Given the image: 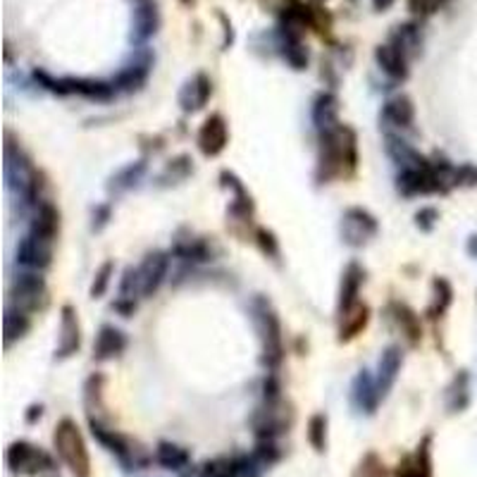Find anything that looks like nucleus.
Listing matches in <instances>:
<instances>
[{
	"label": "nucleus",
	"mask_w": 477,
	"mask_h": 477,
	"mask_svg": "<svg viewBox=\"0 0 477 477\" xmlns=\"http://www.w3.org/2000/svg\"><path fill=\"white\" fill-rule=\"evenodd\" d=\"M351 401L363 413H375L378 411L382 394H379L378 379L372 378L368 371H361L356 375V379H353V385H351Z\"/></svg>",
	"instance_id": "2eb2a0df"
},
{
	"label": "nucleus",
	"mask_w": 477,
	"mask_h": 477,
	"mask_svg": "<svg viewBox=\"0 0 477 477\" xmlns=\"http://www.w3.org/2000/svg\"><path fill=\"white\" fill-rule=\"evenodd\" d=\"M136 3H149V0H136Z\"/></svg>",
	"instance_id": "8fccbe9b"
},
{
	"label": "nucleus",
	"mask_w": 477,
	"mask_h": 477,
	"mask_svg": "<svg viewBox=\"0 0 477 477\" xmlns=\"http://www.w3.org/2000/svg\"><path fill=\"white\" fill-rule=\"evenodd\" d=\"M150 63H153V57H150V53H139V55L132 60V64H127L124 70L115 77L113 86L115 89H127V91H132V89H139V86L146 81V77H149L150 72Z\"/></svg>",
	"instance_id": "5701e85b"
},
{
	"label": "nucleus",
	"mask_w": 477,
	"mask_h": 477,
	"mask_svg": "<svg viewBox=\"0 0 477 477\" xmlns=\"http://www.w3.org/2000/svg\"><path fill=\"white\" fill-rule=\"evenodd\" d=\"M401 365H404V351L399 349V346H389V349L379 356V363H378V387H379V394H382V399H385L387 394H389V389L394 387V382H396V378H399L401 372Z\"/></svg>",
	"instance_id": "412c9836"
},
{
	"label": "nucleus",
	"mask_w": 477,
	"mask_h": 477,
	"mask_svg": "<svg viewBox=\"0 0 477 477\" xmlns=\"http://www.w3.org/2000/svg\"><path fill=\"white\" fill-rule=\"evenodd\" d=\"M371 320V308L363 301H356L353 306L339 311V342H351L356 339Z\"/></svg>",
	"instance_id": "f3484780"
},
{
	"label": "nucleus",
	"mask_w": 477,
	"mask_h": 477,
	"mask_svg": "<svg viewBox=\"0 0 477 477\" xmlns=\"http://www.w3.org/2000/svg\"><path fill=\"white\" fill-rule=\"evenodd\" d=\"M53 243L55 242L29 232V234L21 239L20 249H17V260H20L21 268H27V270L31 272L46 270V268L53 263Z\"/></svg>",
	"instance_id": "9b49d317"
},
{
	"label": "nucleus",
	"mask_w": 477,
	"mask_h": 477,
	"mask_svg": "<svg viewBox=\"0 0 477 477\" xmlns=\"http://www.w3.org/2000/svg\"><path fill=\"white\" fill-rule=\"evenodd\" d=\"M447 0H406L408 10L415 14V17H430V14L439 13V7L444 5Z\"/></svg>",
	"instance_id": "ea45409f"
},
{
	"label": "nucleus",
	"mask_w": 477,
	"mask_h": 477,
	"mask_svg": "<svg viewBox=\"0 0 477 477\" xmlns=\"http://www.w3.org/2000/svg\"><path fill=\"white\" fill-rule=\"evenodd\" d=\"M468 401H471V378L468 372H458L456 379L447 389V408L449 413H461L468 406Z\"/></svg>",
	"instance_id": "c756f323"
},
{
	"label": "nucleus",
	"mask_w": 477,
	"mask_h": 477,
	"mask_svg": "<svg viewBox=\"0 0 477 477\" xmlns=\"http://www.w3.org/2000/svg\"><path fill=\"white\" fill-rule=\"evenodd\" d=\"M378 220L363 208H349L342 217V236L349 246H365L378 234Z\"/></svg>",
	"instance_id": "9d476101"
},
{
	"label": "nucleus",
	"mask_w": 477,
	"mask_h": 477,
	"mask_svg": "<svg viewBox=\"0 0 477 477\" xmlns=\"http://www.w3.org/2000/svg\"><path fill=\"white\" fill-rule=\"evenodd\" d=\"M110 275H113V263L100 265V270L96 272V279H93V285H91L93 299H100V296L106 294L107 285H110Z\"/></svg>",
	"instance_id": "a19ab883"
},
{
	"label": "nucleus",
	"mask_w": 477,
	"mask_h": 477,
	"mask_svg": "<svg viewBox=\"0 0 477 477\" xmlns=\"http://www.w3.org/2000/svg\"><path fill=\"white\" fill-rule=\"evenodd\" d=\"M375 60H378L379 70L385 72L387 77H392L394 81H404L408 77V60L394 43H379L375 48Z\"/></svg>",
	"instance_id": "6ab92c4d"
},
{
	"label": "nucleus",
	"mask_w": 477,
	"mask_h": 477,
	"mask_svg": "<svg viewBox=\"0 0 477 477\" xmlns=\"http://www.w3.org/2000/svg\"><path fill=\"white\" fill-rule=\"evenodd\" d=\"M389 315H392V320L396 322V328L401 329V335L406 336V342L411 344V346H418L422 339V328L413 308H408L406 303H392V306H389Z\"/></svg>",
	"instance_id": "b1692460"
},
{
	"label": "nucleus",
	"mask_w": 477,
	"mask_h": 477,
	"mask_svg": "<svg viewBox=\"0 0 477 477\" xmlns=\"http://www.w3.org/2000/svg\"><path fill=\"white\" fill-rule=\"evenodd\" d=\"M29 232L36 236H43V239H50V242H55L57 232H60V213H57V208L53 206L50 200L36 203V213Z\"/></svg>",
	"instance_id": "4be33fe9"
},
{
	"label": "nucleus",
	"mask_w": 477,
	"mask_h": 477,
	"mask_svg": "<svg viewBox=\"0 0 477 477\" xmlns=\"http://www.w3.org/2000/svg\"><path fill=\"white\" fill-rule=\"evenodd\" d=\"M48 301V289H46V279L38 272H27L14 279L13 292H10V308H17L21 313H34L41 311Z\"/></svg>",
	"instance_id": "6e6552de"
},
{
	"label": "nucleus",
	"mask_w": 477,
	"mask_h": 477,
	"mask_svg": "<svg viewBox=\"0 0 477 477\" xmlns=\"http://www.w3.org/2000/svg\"><path fill=\"white\" fill-rule=\"evenodd\" d=\"M253 430L258 439H277L279 435L289 432L294 425V411L289 404L279 399H265V404L253 415Z\"/></svg>",
	"instance_id": "0eeeda50"
},
{
	"label": "nucleus",
	"mask_w": 477,
	"mask_h": 477,
	"mask_svg": "<svg viewBox=\"0 0 477 477\" xmlns=\"http://www.w3.org/2000/svg\"><path fill=\"white\" fill-rule=\"evenodd\" d=\"M213 96V81L208 74L199 72V74H193L184 86H182V91H179V106L184 113H196L200 107H206V103Z\"/></svg>",
	"instance_id": "4468645a"
},
{
	"label": "nucleus",
	"mask_w": 477,
	"mask_h": 477,
	"mask_svg": "<svg viewBox=\"0 0 477 477\" xmlns=\"http://www.w3.org/2000/svg\"><path fill=\"white\" fill-rule=\"evenodd\" d=\"M143 170H146V165L143 163H136V165H129V167H124L122 172H117L113 177V189H127V186L136 184L139 182V177L143 175Z\"/></svg>",
	"instance_id": "58836bf2"
},
{
	"label": "nucleus",
	"mask_w": 477,
	"mask_h": 477,
	"mask_svg": "<svg viewBox=\"0 0 477 477\" xmlns=\"http://www.w3.org/2000/svg\"><path fill=\"white\" fill-rule=\"evenodd\" d=\"M415 220H418V225H421L422 229H430L437 220V210H432V208H425V210H421V213L415 215Z\"/></svg>",
	"instance_id": "c03bdc74"
},
{
	"label": "nucleus",
	"mask_w": 477,
	"mask_h": 477,
	"mask_svg": "<svg viewBox=\"0 0 477 477\" xmlns=\"http://www.w3.org/2000/svg\"><path fill=\"white\" fill-rule=\"evenodd\" d=\"M308 444L313 447L318 454H325L328 451V415L315 413L311 421H308Z\"/></svg>",
	"instance_id": "7c9ffc66"
},
{
	"label": "nucleus",
	"mask_w": 477,
	"mask_h": 477,
	"mask_svg": "<svg viewBox=\"0 0 477 477\" xmlns=\"http://www.w3.org/2000/svg\"><path fill=\"white\" fill-rule=\"evenodd\" d=\"M253 320H256L258 335L263 342L265 363L270 368H277L285 358V344H282V325H279V318L275 308L270 306V301L260 299V296L253 301Z\"/></svg>",
	"instance_id": "20e7f679"
},
{
	"label": "nucleus",
	"mask_w": 477,
	"mask_h": 477,
	"mask_svg": "<svg viewBox=\"0 0 477 477\" xmlns=\"http://www.w3.org/2000/svg\"><path fill=\"white\" fill-rule=\"evenodd\" d=\"M34 79L46 91L57 93V96H72V93H77V96H84V98L89 100H110L115 96V91H117L113 84H106V81L74 77L55 79L46 70H34Z\"/></svg>",
	"instance_id": "39448f33"
},
{
	"label": "nucleus",
	"mask_w": 477,
	"mask_h": 477,
	"mask_svg": "<svg viewBox=\"0 0 477 477\" xmlns=\"http://www.w3.org/2000/svg\"><path fill=\"white\" fill-rule=\"evenodd\" d=\"M217 17H220L222 27H225V41H222V46H225V48H229V46L234 43V27H232V21L227 20V14L225 13H217Z\"/></svg>",
	"instance_id": "a18cd8bd"
},
{
	"label": "nucleus",
	"mask_w": 477,
	"mask_h": 477,
	"mask_svg": "<svg viewBox=\"0 0 477 477\" xmlns=\"http://www.w3.org/2000/svg\"><path fill=\"white\" fill-rule=\"evenodd\" d=\"M313 122L318 132H328L339 124V100L335 93L322 91L313 103Z\"/></svg>",
	"instance_id": "393cba45"
},
{
	"label": "nucleus",
	"mask_w": 477,
	"mask_h": 477,
	"mask_svg": "<svg viewBox=\"0 0 477 477\" xmlns=\"http://www.w3.org/2000/svg\"><path fill=\"white\" fill-rule=\"evenodd\" d=\"M351 477H389V468L375 451H368L356 464Z\"/></svg>",
	"instance_id": "473e14b6"
},
{
	"label": "nucleus",
	"mask_w": 477,
	"mask_h": 477,
	"mask_svg": "<svg viewBox=\"0 0 477 477\" xmlns=\"http://www.w3.org/2000/svg\"><path fill=\"white\" fill-rule=\"evenodd\" d=\"M282 55L294 70L308 67V48L303 46V38H282Z\"/></svg>",
	"instance_id": "f704fd0d"
},
{
	"label": "nucleus",
	"mask_w": 477,
	"mask_h": 477,
	"mask_svg": "<svg viewBox=\"0 0 477 477\" xmlns=\"http://www.w3.org/2000/svg\"><path fill=\"white\" fill-rule=\"evenodd\" d=\"M29 411H31V413L27 415V421L29 422H34L36 418H41V415H43V406H31V408H29Z\"/></svg>",
	"instance_id": "de8ad7c7"
},
{
	"label": "nucleus",
	"mask_w": 477,
	"mask_h": 477,
	"mask_svg": "<svg viewBox=\"0 0 477 477\" xmlns=\"http://www.w3.org/2000/svg\"><path fill=\"white\" fill-rule=\"evenodd\" d=\"M7 468L21 477H60L57 461L48 451L31 442H14L5 454Z\"/></svg>",
	"instance_id": "7ed1b4c3"
},
{
	"label": "nucleus",
	"mask_w": 477,
	"mask_h": 477,
	"mask_svg": "<svg viewBox=\"0 0 477 477\" xmlns=\"http://www.w3.org/2000/svg\"><path fill=\"white\" fill-rule=\"evenodd\" d=\"M389 43H394L396 48L404 53V55L411 60L421 53L422 46V34H421V24L418 21H406V24H399V27L392 31V38Z\"/></svg>",
	"instance_id": "bb28decb"
},
{
	"label": "nucleus",
	"mask_w": 477,
	"mask_h": 477,
	"mask_svg": "<svg viewBox=\"0 0 477 477\" xmlns=\"http://www.w3.org/2000/svg\"><path fill=\"white\" fill-rule=\"evenodd\" d=\"M27 329H29V315L17 311V308L7 306V313H5V344L7 346H13L17 339H21V336L27 335Z\"/></svg>",
	"instance_id": "2f4dec72"
},
{
	"label": "nucleus",
	"mask_w": 477,
	"mask_h": 477,
	"mask_svg": "<svg viewBox=\"0 0 477 477\" xmlns=\"http://www.w3.org/2000/svg\"><path fill=\"white\" fill-rule=\"evenodd\" d=\"M165 275H167V256L165 253L156 251V253H149L143 258V263L136 268V282H139L141 299L158 292V286L165 282Z\"/></svg>",
	"instance_id": "ddd939ff"
},
{
	"label": "nucleus",
	"mask_w": 477,
	"mask_h": 477,
	"mask_svg": "<svg viewBox=\"0 0 477 477\" xmlns=\"http://www.w3.org/2000/svg\"><path fill=\"white\" fill-rule=\"evenodd\" d=\"M365 282V270L358 263H349V268L342 275V289H339V311L353 306L361 294V286Z\"/></svg>",
	"instance_id": "cd10ccee"
},
{
	"label": "nucleus",
	"mask_w": 477,
	"mask_h": 477,
	"mask_svg": "<svg viewBox=\"0 0 477 477\" xmlns=\"http://www.w3.org/2000/svg\"><path fill=\"white\" fill-rule=\"evenodd\" d=\"M160 27V13L153 0L149 3H136L134 10V38L136 41H146L150 36H156Z\"/></svg>",
	"instance_id": "a878e982"
},
{
	"label": "nucleus",
	"mask_w": 477,
	"mask_h": 477,
	"mask_svg": "<svg viewBox=\"0 0 477 477\" xmlns=\"http://www.w3.org/2000/svg\"><path fill=\"white\" fill-rule=\"evenodd\" d=\"M451 299H454V289L447 279H435L432 282V306H430V315L432 318H442L444 311L449 308Z\"/></svg>",
	"instance_id": "72a5a7b5"
},
{
	"label": "nucleus",
	"mask_w": 477,
	"mask_h": 477,
	"mask_svg": "<svg viewBox=\"0 0 477 477\" xmlns=\"http://www.w3.org/2000/svg\"><path fill=\"white\" fill-rule=\"evenodd\" d=\"M358 167V141L353 129L336 124L320 132V156H318V179H349Z\"/></svg>",
	"instance_id": "f257e3e1"
},
{
	"label": "nucleus",
	"mask_w": 477,
	"mask_h": 477,
	"mask_svg": "<svg viewBox=\"0 0 477 477\" xmlns=\"http://www.w3.org/2000/svg\"><path fill=\"white\" fill-rule=\"evenodd\" d=\"M415 120L413 100L408 96H394L382 107V122H385L387 132L392 129H408Z\"/></svg>",
	"instance_id": "a211bd4d"
},
{
	"label": "nucleus",
	"mask_w": 477,
	"mask_h": 477,
	"mask_svg": "<svg viewBox=\"0 0 477 477\" xmlns=\"http://www.w3.org/2000/svg\"><path fill=\"white\" fill-rule=\"evenodd\" d=\"M192 172H193L192 158L179 156L177 160H172V163L165 167V172L160 175V179H163V182H182V179L189 177Z\"/></svg>",
	"instance_id": "4c0bfd02"
},
{
	"label": "nucleus",
	"mask_w": 477,
	"mask_h": 477,
	"mask_svg": "<svg viewBox=\"0 0 477 477\" xmlns=\"http://www.w3.org/2000/svg\"><path fill=\"white\" fill-rule=\"evenodd\" d=\"M415 468H418V475L421 477H435V468H432V435H425L418 444V451H415Z\"/></svg>",
	"instance_id": "c9c22d12"
},
{
	"label": "nucleus",
	"mask_w": 477,
	"mask_h": 477,
	"mask_svg": "<svg viewBox=\"0 0 477 477\" xmlns=\"http://www.w3.org/2000/svg\"><path fill=\"white\" fill-rule=\"evenodd\" d=\"M127 349V336L113 325H103L93 342V358L96 361H113Z\"/></svg>",
	"instance_id": "aec40b11"
},
{
	"label": "nucleus",
	"mask_w": 477,
	"mask_h": 477,
	"mask_svg": "<svg viewBox=\"0 0 477 477\" xmlns=\"http://www.w3.org/2000/svg\"><path fill=\"white\" fill-rule=\"evenodd\" d=\"M396 477H421L418 475V468H415L413 456L401 458L399 468H396Z\"/></svg>",
	"instance_id": "37998d69"
},
{
	"label": "nucleus",
	"mask_w": 477,
	"mask_h": 477,
	"mask_svg": "<svg viewBox=\"0 0 477 477\" xmlns=\"http://www.w3.org/2000/svg\"><path fill=\"white\" fill-rule=\"evenodd\" d=\"M196 141H199V149L203 156H220L222 150L227 149L229 141V129L225 117H222V115H210V117L200 124L199 139H196Z\"/></svg>",
	"instance_id": "f8f14e48"
},
{
	"label": "nucleus",
	"mask_w": 477,
	"mask_h": 477,
	"mask_svg": "<svg viewBox=\"0 0 477 477\" xmlns=\"http://www.w3.org/2000/svg\"><path fill=\"white\" fill-rule=\"evenodd\" d=\"M394 5V0H372V7L378 10V13H385L389 7Z\"/></svg>",
	"instance_id": "49530a36"
},
{
	"label": "nucleus",
	"mask_w": 477,
	"mask_h": 477,
	"mask_svg": "<svg viewBox=\"0 0 477 477\" xmlns=\"http://www.w3.org/2000/svg\"><path fill=\"white\" fill-rule=\"evenodd\" d=\"M196 0H182V5H193Z\"/></svg>",
	"instance_id": "09e8293b"
},
{
	"label": "nucleus",
	"mask_w": 477,
	"mask_h": 477,
	"mask_svg": "<svg viewBox=\"0 0 477 477\" xmlns=\"http://www.w3.org/2000/svg\"><path fill=\"white\" fill-rule=\"evenodd\" d=\"M258 242H260V249L268 253V256H279L277 242H275V236L270 232H265V229H258Z\"/></svg>",
	"instance_id": "79ce46f5"
},
{
	"label": "nucleus",
	"mask_w": 477,
	"mask_h": 477,
	"mask_svg": "<svg viewBox=\"0 0 477 477\" xmlns=\"http://www.w3.org/2000/svg\"><path fill=\"white\" fill-rule=\"evenodd\" d=\"M253 456H256L258 464L263 465L265 471H268V468H272V465L277 464L279 458H282V451H279L275 439H258V447H256V451H253Z\"/></svg>",
	"instance_id": "e433bc0d"
},
{
	"label": "nucleus",
	"mask_w": 477,
	"mask_h": 477,
	"mask_svg": "<svg viewBox=\"0 0 477 477\" xmlns=\"http://www.w3.org/2000/svg\"><path fill=\"white\" fill-rule=\"evenodd\" d=\"M89 428H91L93 439L100 444V447H106L110 454H113L117 461H120L127 471L132 468H139V465L149 464V456H146V451L139 449L132 439H127L124 435H120L117 430L107 428L103 421H96V418H89Z\"/></svg>",
	"instance_id": "423d86ee"
},
{
	"label": "nucleus",
	"mask_w": 477,
	"mask_h": 477,
	"mask_svg": "<svg viewBox=\"0 0 477 477\" xmlns=\"http://www.w3.org/2000/svg\"><path fill=\"white\" fill-rule=\"evenodd\" d=\"M156 461L163 465L165 471L182 473L184 468H189V464H192V456H189V451H186L184 447H179V444L160 442L156 447Z\"/></svg>",
	"instance_id": "c85d7f7f"
},
{
	"label": "nucleus",
	"mask_w": 477,
	"mask_h": 477,
	"mask_svg": "<svg viewBox=\"0 0 477 477\" xmlns=\"http://www.w3.org/2000/svg\"><path fill=\"white\" fill-rule=\"evenodd\" d=\"M265 468L251 456H217L203 464L199 477H260Z\"/></svg>",
	"instance_id": "1a4fd4ad"
},
{
	"label": "nucleus",
	"mask_w": 477,
	"mask_h": 477,
	"mask_svg": "<svg viewBox=\"0 0 477 477\" xmlns=\"http://www.w3.org/2000/svg\"><path fill=\"white\" fill-rule=\"evenodd\" d=\"M81 346V328H79L77 313L74 308L64 306L63 318H60V336H57V358H70L74 356Z\"/></svg>",
	"instance_id": "dca6fc26"
},
{
	"label": "nucleus",
	"mask_w": 477,
	"mask_h": 477,
	"mask_svg": "<svg viewBox=\"0 0 477 477\" xmlns=\"http://www.w3.org/2000/svg\"><path fill=\"white\" fill-rule=\"evenodd\" d=\"M53 444H55L57 456L63 458V464L70 468L72 475L91 477V456H89L84 435L77 428V422L70 418H63L57 422L55 432H53Z\"/></svg>",
	"instance_id": "f03ea898"
}]
</instances>
